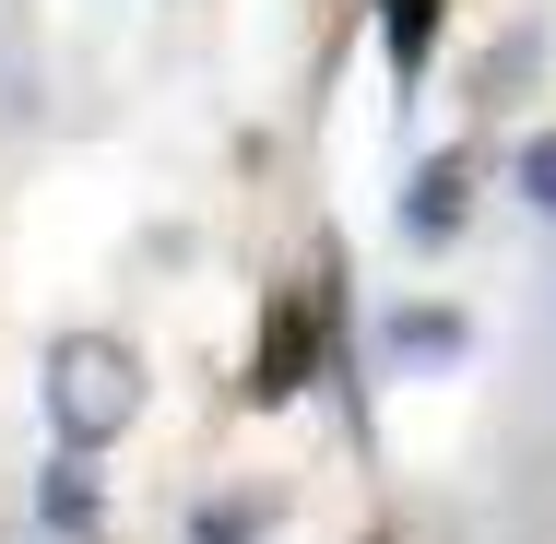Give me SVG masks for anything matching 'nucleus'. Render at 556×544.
<instances>
[{
  "label": "nucleus",
  "mask_w": 556,
  "mask_h": 544,
  "mask_svg": "<svg viewBox=\"0 0 556 544\" xmlns=\"http://www.w3.org/2000/svg\"><path fill=\"white\" fill-rule=\"evenodd\" d=\"M142 415V355L118 331H60L48 343V427L60 450H118Z\"/></svg>",
  "instance_id": "obj_1"
},
{
  "label": "nucleus",
  "mask_w": 556,
  "mask_h": 544,
  "mask_svg": "<svg viewBox=\"0 0 556 544\" xmlns=\"http://www.w3.org/2000/svg\"><path fill=\"white\" fill-rule=\"evenodd\" d=\"M379 48H391V72L415 84L427 48H439V0H379Z\"/></svg>",
  "instance_id": "obj_2"
},
{
  "label": "nucleus",
  "mask_w": 556,
  "mask_h": 544,
  "mask_svg": "<svg viewBox=\"0 0 556 544\" xmlns=\"http://www.w3.org/2000/svg\"><path fill=\"white\" fill-rule=\"evenodd\" d=\"M403 225H415V237H450V225H462V154H427V166H415Z\"/></svg>",
  "instance_id": "obj_3"
},
{
  "label": "nucleus",
  "mask_w": 556,
  "mask_h": 544,
  "mask_svg": "<svg viewBox=\"0 0 556 544\" xmlns=\"http://www.w3.org/2000/svg\"><path fill=\"white\" fill-rule=\"evenodd\" d=\"M509 178H521V202H533V214H556V130L521 142V166H509Z\"/></svg>",
  "instance_id": "obj_4"
},
{
  "label": "nucleus",
  "mask_w": 556,
  "mask_h": 544,
  "mask_svg": "<svg viewBox=\"0 0 556 544\" xmlns=\"http://www.w3.org/2000/svg\"><path fill=\"white\" fill-rule=\"evenodd\" d=\"M450 343H462L450 320H391V355H450Z\"/></svg>",
  "instance_id": "obj_5"
}]
</instances>
